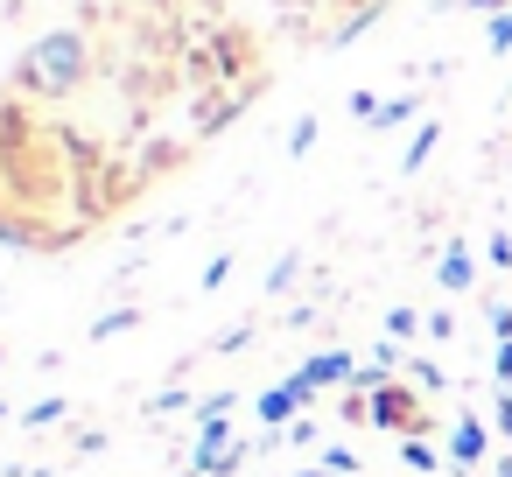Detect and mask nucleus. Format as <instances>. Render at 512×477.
Segmentation results:
<instances>
[{"label":"nucleus","mask_w":512,"mask_h":477,"mask_svg":"<svg viewBox=\"0 0 512 477\" xmlns=\"http://www.w3.org/2000/svg\"><path fill=\"white\" fill-rule=\"evenodd\" d=\"M414 323H428V316H414V309H393V316H386V330H393V337H407Z\"/></svg>","instance_id":"obj_12"},{"label":"nucleus","mask_w":512,"mask_h":477,"mask_svg":"<svg viewBox=\"0 0 512 477\" xmlns=\"http://www.w3.org/2000/svg\"><path fill=\"white\" fill-rule=\"evenodd\" d=\"M295 407H302V393H295V386H274V393H260V421H267V428H281Z\"/></svg>","instance_id":"obj_4"},{"label":"nucleus","mask_w":512,"mask_h":477,"mask_svg":"<svg viewBox=\"0 0 512 477\" xmlns=\"http://www.w3.org/2000/svg\"><path fill=\"white\" fill-rule=\"evenodd\" d=\"M183 477H211V470H183Z\"/></svg>","instance_id":"obj_14"},{"label":"nucleus","mask_w":512,"mask_h":477,"mask_svg":"<svg viewBox=\"0 0 512 477\" xmlns=\"http://www.w3.org/2000/svg\"><path fill=\"white\" fill-rule=\"evenodd\" d=\"M498 477H512V456H498Z\"/></svg>","instance_id":"obj_13"},{"label":"nucleus","mask_w":512,"mask_h":477,"mask_svg":"<svg viewBox=\"0 0 512 477\" xmlns=\"http://www.w3.org/2000/svg\"><path fill=\"white\" fill-rule=\"evenodd\" d=\"M0 414H8V407H0Z\"/></svg>","instance_id":"obj_15"},{"label":"nucleus","mask_w":512,"mask_h":477,"mask_svg":"<svg viewBox=\"0 0 512 477\" xmlns=\"http://www.w3.org/2000/svg\"><path fill=\"white\" fill-rule=\"evenodd\" d=\"M470 281H477L470 253H463V246H449V260H442V288H470Z\"/></svg>","instance_id":"obj_5"},{"label":"nucleus","mask_w":512,"mask_h":477,"mask_svg":"<svg viewBox=\"0 0 512 477\" xmlns=\"http://www.w3.org/2000/svg\"><path fill=\"white\" fill-rule=\"evenodd\" d=\"M134 323H141V309H120V316H99V323H92V337L106 344V337H120V330H134Z\"/></svg>","instance_id":"obj_6"},{"label":"nucleus","mask_w":512,"mask_h":477,"mask_svg":"<svg viewBox=\"0 0 512 477\" xmlns=\"http://www.w3.org/2000/svg\"><path fill=\"white\" fill-rule=\"evenodd\" d=\"M428 337H435V344H449V337H456V316H449V309H435V316H428Z\"/></svg>","instance_id":"obj_11"},{"label":"nucleus","mask_w":512,"mask_h":477,"mask_svg":"<svg viewBox=\"0 0 512 477\" xmlns=\"http://www.w3.org/2000/svg\"><path fill=\"white\" fill-rule=\"evenodd\" d=\"M400 456H407V470H428V477L442 470V456H435L428 442H400Z\"/></svg>","instance_id":"obj_7"},{"label":"nucleus","mask_w":512,"mask_h":477,"mask_svg":"<svg viewBox=\"0 0 512 477\" xmlns=\"http://www.w3.org/2000/svg\"><path fill=\"white\" fill-rule=\"evenodd\" d=\"M484 323H491V337H498V344H512V309H505V302H491V309H484Z\"/></svg>","instance_id":"obj_10"},{"label":"nucleus","mask_w":512,"mask_h":477,"mask_svg":"<svg viewBox=\"0 0 512 477\" xmlns=\"http://www.w3.org/2000/svg\"><path fill=\"white\" fill-rule=\"evenodd\" d=\"M484 260H491V267L505 274V267H512V232H491V246H484Z\"/></svg>","instance_id":"obj_9"},{"label":"nucleus","mask_w":512,"mask_h":477,"mask_svg":"<svg viewBox=\"0 0 512 477\" xmlns=\"http://www.w3.org/2000/svg\"><path fill=\"white\" fill-rule=\"evenodd\" d=\"M372 414H379V428H393V435H407V442L435 435V414L421 407V393H414L407 379H386V386L372 393Z\"/></svg>","instance_id":"obj_1"},{"label":"nucleus","mask_w":512,"mask_h":477,"mask_svg":"<svg viewBox=\"0 0 512 477\" xmlns=\"http://www.w3.org/2000/svg\"><path fill=\"white\" fill-rule=\"evenodd\" d=\"M351 372H358V358H351V351H323V358H309V365H302V379H295V393L309 400L316 386H337V379H351Z\"/></svg>","instance_id":"obj_2"},{"label":"nucleus","mask_w":512,"mask_h":477,"mask_svg":"<svg viewBox=\"0 0 512 477\" xmlns=\"http://www.w3.org/2000/svg\"><path fill=\"white\" fill-rule=\"evenodd\" d=\"M323 470H330V477H358V456H351V449H323Z\"/></svg>","instance_id":"obj_8"},{"label":"nucleus","mask_w":512,"mask_h":477,"mask_svg":"<svg viewBox=\"0 0 512 477\" xmlns=\"http://www.w3.org/2000/svg\"><path fill=\"white\" fill-rule=\"evenodd\" d=\"M477 456H484V421H470V414H463V421L449 428V463H463V470H470Z\"/></svg>","instance_id":"obj_3"}]
</instances>
